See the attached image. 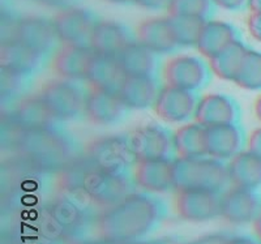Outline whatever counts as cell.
I'll return each instance as SVG.
<instances>
[{
  "instance_id": "35",
  "label": "cell",
  "mask_w": 261,
  "mask_h": 244,
  "mask_svg": "<svg viewBox=\"0 0 261 244\" xmlns=\"http://www.w3.org/2000/svg\"><path fill=\"white\" fill-rule=\"evenodd\" d=\"M248 150L261 159V128L255 129L248 137Z\"/></svg>"
},
{
  "instance_id": "36",
  "label": "cell",
  "mask_w": 261,
  "mask_h": 244,
  "mask_svg": "<svg viewBox=\"0 0 261 244\" xmlns=\"http://www.w3.org/2000/svg\"><path fill=\"white\" fill-rule=\"evenodd\" d=\"M170 0H132V3L137 4L139 7L141 8H145V9H162L166 7L167 8V4H169Z\"/></svg>"
},
{
  "instance_id": "42",
  "label": "cell",
  "mask_w": 261,
  "mask_h": 244,
  "mask_svg": "<svg viewBox=\"0 0 261 244\" xmlns=\"http://www.w3.org/2000/svg\"><path fill=\"white\" fill-rule=\"evenodd\" d=\"M255 113H256V116H257V119L261 122V94L258 95V98L256 99Z\"/></svg>"
},
{
  "instance_id": "29",
  "label": "cell",
  "mask_w": 261,
  "mask_h": 244,
  "mask_svg": "<svg viewBox=\"0 0 261 244\" xmlns=\"http://www.w3.org/2000/svg\"><path fill=\"white\" fill-rule=\"evenodd\" d=\"M247 51H248V47L243 42L237 39L222 51H220L216 57L209 59L211 69L214 72V75L222 80L234 83Z\"/></svg>"
},
{
  "instance_id": "34",
  "label": "cell",
  "mask_w": 261,
  "mask_h": 244,
  "mask_svg": "<svg viewBox=\"0 0 261 244\" xmlns=\"http://www.w3.org/2000/svg\"><path fill=\"white\" fill-rule=\"evenodd\" d=\"M212 2L225 11H241L248 6L249 0H212Z\"/></svg>"
},
{
  "instance_id": "6",
  "label": "cell",
  "mask_w": 261,
  "mask_h": 244,
  "mask_svg": "<svg viewBox=\"0 0 261 244\" xmlns=\"http://www.w3.org/2000/svg\"><path fill=\"white\" fill-rule=\"evenodd\" d=\"M97 21L88 9L71 7L59 11L53 22L58 38L64 46H90V37Z\"/></svg>"
},
{
  "instance_id": "9",
  "label": "cell",
  "mask_w": 261,
  "mask_h": 244,
  "mask_svg": "<svg viewBox=\"0 0 261 244\" xmlns=\"http://www.w3.org/2000/svg\"><path fill=\"white\" fill-rule=\"evenodd\" d=\"M9 39H16L27 47L43 55L54 47L59 38L53 21L39 16H25L13 22L12 36Z\"/></svg>"
},
{
  "instance_id": "1",
  "label": "cell",
  "mask_w": 261,
  "mask_h": 244,
  "mask_svg": "<svg viewBox=\"0 0 261 244\" xmlns=\"http://www.w3.org/2000/svg\"><path fill=\"white\" fill-rule=\"evenodd\" d=\"M157 218L158 206L154 200L129 194L102 213L98 220V232L107 241L125 243L145 235Z\"/></svg>"
},
{
  "instance_id": "7",
  "label": "cell",
  "mask_w": 261,
  "mask_h": 244,
  "mask_svg": "<svg viewBox=\"0 0 261 244\" xmlns=\"http://www.w3.org/2000/svg\"><path fill=\"white\" fill-rule=\"evenodd\" d=\"M128 140L130 154L137 162L155 161L169 157L172 139L157 124L140 125L130 132Z\"/></svg>"
},
{
  "instance_id": "4",
  "label": "cell",
  "mask_w": 261,
  "mask_h": 244,
  "mask_svg": "<svg viewBox=\"0 0 261 244\" xmlns=\"http://www.w3.org/2000/svg\"><path fill=\"white\" fill-rule=\"evenodd\" d=\"M86 158L90 166L99 171L124 175L125 169L134 157L124 137L106 136L95 139L86 146Z\"/></svg>"
},
{
  "instance_id": "32",
  "label": "cell",
  "mask_w": 261,
  "mask_h": 244,
  "mask_svg": "<svg viewBox=\"0 0 261 244\" xmlns=\"http://www.w3.org/2000/svg\"><path fill=\"white\" fill-rule=\"evenodd\" d=\"M212 0H170L169 16H190L206 18L212 11Z\"/></svg>"
},
{
  "instance_id": "22",
  "label": "cell",
  "mask_w": 261,
  "mask_h": 244,
  "mask_svg": "<svg viewBox=\"0 0 261 244\" xmlns=\"http://www.w3.org/2000/svg\"><path fill=\"white\" fill-rule=\"evenodd\" d=\"M42 55L16 39L4 41L0 50V67L16 76H24L38 68Z\"/></svg>"
},
{
  "instance_id": "41",
  "label": "cell",
  "mask_w": 261,
  "mask_h": 244,
  "mask_svg": "<svg viewBox=\"0 0 261 244\" xmlns=\"http://www.w3.org/2000/svg\"><path fill=\"white\" fill-rule=\"evenodd\" d=\"M255 232H256V235L261 239V211L258 213V215L255 220Z\"/></svg>"
},
{
  "instance_id": "30",
  "label": "cell",
  "mask_w": 261,
  "mask_h": 244,
  "mask_svg": "<svg viewBox=\"0 0 261 244\" xmlns=\"http://www.w3.org/2000/svg\"><path fill=\"white\" fill-rule=\"evenodd\" d=\"M172 33L178 46H196L206 18L190 16H169Z\"/></svg>"
},
{
  "instance_id": "2",
  "label": "cell",
  "mask_w": 261,
  "mask_h": 244,
  "mask_svg": "<svg viewBox=\"0 0 261 244\" xmlns=\"http://www.w3.org/2000/svg\"><path fill=\"white\" fill-rule=\"evenodd\" d=\"M230 182L227 166L216 158H176L174 188L176 191H208L218 194Z\"/></svg>"
},
{
  "instance_id": "21",
  "label": "cell",
  "mask_w": 261,
  "mask_h": 244,
  "mask_svg": "<svg viewBox=\"0 0 261 244\" xmlns=\"http://www.w3.org/2000/svg\"><path fill=\"white\" fill-rule=\"evenodd\" d=\"M243 133L237 124L214 125L206 128V152L208 157L220 161L231 159L242 152Z\"/></svg>"
},
{
  "instance_id": "16",
  "label": "cell",
  "mask_w": 261,
  "mask_h": 244,
  "mask_svg": "<svg viewBox=\"0 0 261 244\" xmlns=\"http://www.w3.org/2000/svg\"><path fill=\"white\" fill-rule=\"evenodd\" d=\"M136 184L151 194H162L174 188V161L155 159V161L137 162L134 170Z\"/></svg>"
},
{
  "instance_id": "31",
  "label": "cell",
  "mask_w": 261,
  "mask_h": 244,
  "mask_svg": "<svg viewBox=\"0 0 261 244\" xmlns=\"http://www.w3.org/2000/svg\"><path fill=\"white\" fill-rule=\"evenodd\" d=\"M234 83L249 92H261V51L248 48Z\"/></svg>"
},
{
  "instance_id": "19",
  "label": "cell",
  "mask_w": 261,
  "mask_h": 244,
  "mask_svg": "<svg viewBox=\"0 0 261 244\" xmlns=\"http://www.w3.org/2000/svg\"><path fill=\"white\" fill-rule=\"evenodd\" d=\"M137 42L145 46L154 54H167L178 47L172 33L169 16L150 17L137 25Z\"/></svg>"
},
{
  "instance_id": "38",
  "label": "cell",
  "mask_w": 261,
  "mask_h": 244,
  "mask_svg": "<svg viewBox=\"0 0 261 244\" xmlns=\"http://www.w3.org/2000/svg\"><path fill=\"white\" fill-rule=\"evenodd\" d=\"M36 2H38V3L43 4L46 7H50V8H58L59 11H62V9L74 7L73 4L77 0H36Z\"/></svg>"
},
{
  "instance_id": "24",
  "label": "cell",
  "mask_w": 261,
  "mask_h": 244,
  "mask_svg": "<svg viewBox=\"0 0 261 244\" xmlns=\"http://www.w3.org/2000/svg\"><path fill=\"white\" fill-rule=\"evenodd\" d=\"M230 182L235 187L255 191L261 187V159L249 150H242L227 165Z\"/></svg>"
},
{
  "instance_id": "23",
  "label": "cell",
  "mask_w": 261,
  "mask_h": 244,
  "mask_svg": "<svg viewBox=\"0 0 261 244\" xmlns=\"http://www.w3.org/2000/svg\"><path fill=\"white\" fill-rule=\"evenodd\" d=\"M13 118L25 131L48 129L51 125H54V123L58 122L39 95L21 101L16 106Z\"/></svg>"
},
{
  "instance_id": "33",
  "label": "cell",
  "mask_w": 261,
  "mask_h": 244,
  "mask_svg": "<svg viewBox=\"0 0 261 244\" xmlns=\"http://www.w3.org/2000/svg\"><path fill=\"white\" fill-rule=\"evenodd\" d=\"M249 34L261 43V12H251L247 18Z\"/></svg>"
},
{
  "instance_id": "20",
  "label": "cell",
  "mask_w": 261,
  "mask_h": 244,
  "mask_svg": "<svg viewBox=\"0 0 261 244\" xmlns=\"http://www.w3.org/2000/svg\"><path fill=\"white\" fill-rule=\"evenodd\" d=\"M127 78L116 57L95 54L90 62L86 81L90 88L119 93L123 83Z\"/></svg>"
},
{
  "instance_id": "8",
  "label": "cell",
  "mask_w": 261,
  "mask_h": 244,
  "mask_svg": "<svg viewBox=\"0 0 261 244\" xmlns=\"http://www.w3.org/2000/svg\"><path fill=\"white\" fill-rule=\"evenodd\" d=\"M208 69L201 59L192 55H179L167 60L163 66L166 85L195 92L206 83Z\"/></svg>"
},
{
  "instance_id": "3",
  "label": "cell",
  "mask_w": 261,
  "mask_h": 244,
  "mask_svg": "<svg viewBox=\"0 0 261 244\" xmlns=\"http://www.w3.org/2000/svg\"><path fill=\"white\" fill-rule=\"evenodd\" d=\"M67 185L71 189L81 191L97 205L109 208L129 195V183L124 175L103 173L90 165L68 173Z\"/></svg>"
},
{
  "instance_id": "43",
  "label": "cell",
  "mask_w": 261,
  "mask_h": 244,
  "mask_svg": "<svg viewBox=\"0 0 261 244\" xmlns=\"http://www.w3.org/2000/svg\"><path fill=\"white\" fill-rule=\"evenodd\" d=\"M107 3L111 4H127V3H132V0H105Z\"/></svg>"
},
{
  "instance_id": "15",
  "label": "cell",
  "mask_w": 261,
  "mask_h": 244,
  "mask_svg": "<svg viewBox=\"0 0 261 244\" xmlns=\"http://www.w3.org/2000/svg\"><path fill=\"white\" fill-rule=\"evenodd\" d=\"M94 55L95 52L90 46H64L54 58L53 69L64 80H86Z\"/></svg>"
},
{
  "instance_id": "17",
  "label": "cell",
  "mask_w": 261,
  "mask_h": 244,
  "mask_svg": "<svg viewBox=\"0 0 261 244\" xmlns=\"http://www.w3.org/2000/svg\"><path fill=\"white\" fill-rule=\"evenodd\" d=\"M238 110L234 101L227 95L206 94L196 106L195 122L209 128L214 125L235 124Z\"/></svg>"
},
{
  "instance_id": "27",
  "label": "cell",
  "mask_w": 261,
  "mask_h": 244,
  "mask_svg": "<svg viewBox=\"0 0 261 244\" xmlns=\"http://www.w3.org/2000/svg\"><path fill=\"white\" fill-rule=\"evenodd\" d=\"M172 146L179 158L206 157V128L196 122L181 125L172 134Z\"/></svg>"
},
{
  "instance_id": "12",
  "label": "cell",
  "mask_w": 261,
  "mask_h": 244,
  "mask_svg": "<svg viewBox=\"0 0 261 244\" xmlns=\"http://www.w3.org/2000/svg\"><path fill=\"white\" fill-rule=\"evenodd\" d=\"M260 199L251 189L232 187L221 196L220 215L232 225H243L258 215Z\"/></svg>"
},
{
  "instance_id": "28",
  "label": "cell",
  "mask_w": 261,
  "mask_h": 244,
  "mask_svg": "<svg viewBox=\"0 0 261 244\" xmlns=\"http://www.w3.org/2000/svg\"><path fill=\"white\" fill-rule=\"evenodd\" d=\"M116 58L127 77L151 76L154 72L155 54L140 42H130Z\"/></svg>"
},
{
  "instance_id": "25",
  "label": "cell",
  "mask_w": 261,
  "mask_h": 244,
  "mask_svg": "<svg viewBox=\"0 0 261 244\" xmlns=\"http://www.w3.org/2000/svg\"><path fill=\"white\" fill-rule=\"evenodd\" d=\"M237 39V30L232 25L225 21H206L196 47L202 57L212 59Z\"/></svg>"
},
{
  "instance_id": "40",
  "label": "cell",
  "mask_w": 261,
  "mask_h": 244,
  "mask_svg": "<svg viewBox=\"0 0 261 244\" xmlns=\"http://www.w3.org/2000/svg\"><path fill=\"white\" fill-rule=\"evenodd\" d=\"M248 7L251 12H261V0H249Z\"/></svg>"
},
{
  "instance_id": "13",
  "label": "cell",
  "mask_w": 261,
  "mask_h": 244,
  "mask_svg": "<svg viewBox=\"0 0 261 244\" xmlns=\"http://www.w3.org/2000/svg\"><path fill=\"white\" fill-rule=\"evenodd\" d=\"M25 133L27 134L20 141L21 148L34 162L50 165L64 158L67 153L65 141L58 134L50 132V128L25 131Z\"/></svg>"
},
{
  "instance_id": "39",
  "label": "cell",
  "mask_w": 261,
  "mask_h": 244,
  "mask_svg": "<svg viewBox=\"0 0 261 244\" xmlns=\"http://www.w3.org/2000/svg\"><path fill=\"white\" fill-rule=\"evenodd\" d=\"M228 244H256V243L253 240H251L249 238H244V236H238V238L228 239Z\"/></svg>"
},
{
  "instance_id": "14",
  "label": "cell",
  "mask_w": 261,
  "mask_h": 244,
  "mask_svg": "<svg viewBox=\"0 0 261 244\" xmlns=\"http://www.w3.org/2000/svg\"><path fill=\"white\" fill-rule=\"evenodd\" d=\"M128 107L122 101L119 93L90 88L85 98L86 118L98 125H109L119 122L124 116Z\"/></svg>"
},
{
  "instance_id": "10",
  "label": "cell",
  "mask_w": 261,
  "mask_h": 244,
  "mask_svg": "<svg viewBox=\"0 0 261 244\" xmlns=\"http://www.w3.org/2000/svg\"><path fill=\"white\" fill-rule=\"evenodd\" d=\"M197 99L193 92L166 85L158 92L154 111L160 119L167 123H183L195 115Z\"/></svg>"
},
{
  "instance_id": "37",
  "label": "cell",
  "mask_w": 261,
  "mask_h": 244,
  "mask_svg": "<svg viewBox=\"0 0 261 244\" xmlns=\"http://www.w3.org/2000/svg\"><path fill=\"white\" fill-rule=\"evenodd\" d=\"M188 244H228V239L225 235L213 234V235L201 236V238L196 239Z\"/></svg>"
},
{
  "instance_id": "26",
  "label": "cell",
  "mask_w": 261,
  "mask_h": 244,
  "mask_svg": "<svg viewBox=\"0 0 261 244\" xmlns=\"http://www.w3.org/2000/svg\"><path fill=\"white\" fill-rule=\"evenodd\" d=\"M119 95L128 109L144 110L154 106L158 90L151 76L127 77L119 90Z\"/></svg>"
},
{
  "instance_id": "5",
  "label": "cell",
  "mask_w": 261,
  "mask_h": 244,
  "mask_svg": "<svg viewBox=\"0 0 261 244\" xmlns=\"http://www.w3.org/2000/svg\"><path fill=\"white\" fill-rule=\"evenodd\" d=\"M39 97L43 99L58 122L74 119L85 107L86 97H84L83 92L79 89L74 81L64 78L45 84Z\"/></svg>"
},
{
  "instance_id": "18",
  "label": "cell",
  "mask_w": 261,
  "mask_h": 244,
  "mask_svg": "<svg viewBox=\"0 0 261 244\" xmlns=\"http://www.w3.org/2000/svg\"><path fill=\"white\" fill-rule=\"evenodd\" d=\"M130 42V34L124 25L115 21H97L92 37H90V47L95 54L118 57Z\"/></svg>"
},
{
  "instance_id": "11",
  "label": "cell",
  "mask_w": 261,
  "mask_h": 244,
  "mask_svg": "<svg viewBox=\"0 0 261 244\" xmlns=\"http://www.w3.org/2000/svg\"><path fill=\"white\" fill-rule=\"evenodd\" d=\"M218 194L208 191H178L175 209L179 217L191 222H204L220 215Z\"/></svg>"
}]
</instances>
